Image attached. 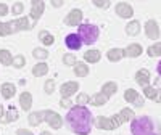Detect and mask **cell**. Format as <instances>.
Wrapping results in <instances>:
<instances>
[{
	"instance_id": "cell-8",
	"label": "cell",
	"mask_w": 161,
	"mask_h": 135,
	"mask_svg": "<svg viewBox=\"0 0 161 135\" xmlns=\"http://www.w3.org/2000/svg\"><path fill=\"white\" fill-rule=\"evenodd\" d=\"M80 21H82V11L74 8L68 16H66V24L68 26H80Z\"/></svg>"
},
{
	"instance_id": "cell-21",
	"label": "cell",
	"mask_w": 161,
	"mask_h": 135,
	"mask_svg": "<svg viewBox=\"0 0 161 135\" xmlns=\"http://www.w3.org/2000/svg\"><path fill=\"white\" fill-rule=\"evenodd\" d=\"M47 73H48V66H47L45 63H39V64H36V66L32 68V74H34L36 77L45 76Z\"/></svg>"
},
{
	"instance_id": "cell-18",
	"label": "cell",
	"mask_w": 161,
	"mask_h": 135,
	"mask_svg": "<svg viewBox=\"0 0 161 135\" xmlns=\"http://www.w3.org/2000/svg\"><path fill=\"white\" fill-rule=\"evenodd\" d=\"M140 53H142V47L139 44H132V45L127 47V50L124 51V55H127L129 58H137Z\"/></svg>"
},
{
	"instance_id": "cell-9",
	"label": "cell",
	"mask_w": 161,
	"mask_h": 135,
	"mask_svg": "<svg viewBox=\"0 0 161 135\" xmlns=\"http://www.w3.org/2000/svg\"><path fill=\"white\" fill-rule=\"evenodd\" d=\"M116 13H118V16H121V18H130L132 13H134V8L129 3H126V2H121V3L116 5Z\"/></svg>"
},
{
	"instance_id": "cell-42",
	"label": "cell",
	"mask_w": 161,
	"mask_h": 135,
	"mask_svg": "<svg viewBox=\"0 0 161 135\" xmlns=\"http://www.w3.org/2000/svg\"><path fill=\"white\" fill-rule=\"evenodd\" d=\"M16 135H32V132L26 130V129H19V130L16 132Z\"/></svg>"
},
{
	"instance_id": "cell-37",
	"label": "cell",
	"mask_w": 161,
	"mask_h": 135,
	"mask_svg": "<svg viewBox=\"0 0 161 135\" xmlns=\"http://www.w3.org/2000/svg\"><path fill=\"white\" fill-rule=\"evenodd\" d=\"M89 97L86 95V93H80V95L77 97V103H79V106H82V105H86V103H89Z\"/></svg>"
},
{
	"instance_id": "cell-24",
	"label": "cell",
	"mask_w": 161,
	"mask_h": 135,
	"mask_svg": "<svg viewBox=\"0 0 161 135\" xmlns=\"http://www.w3.org/2000/svg\"><path fill=\"white\" fill-rule=\"evenodd\" d=\"M123 57H124V50H121V48H111L108 51V60L110 61H119Z\"/></svg>"
},
{
	"instance_id": "cell-27",
	"label": "cell",
	"mask_w": 161,
	"mask_h": 135,
	"mask_svg": "<svg viewBox=\"0 0 161 135\" xmlns=\"http://www.w3.org/2000/svg\"><path fill=\"white\" fill-rule=\"evenodd\" d=\"M74 74L79 76V77H84L89 74V69H87V66L84 63H76L74 64Z\"/></svg>"
},
{
	"instance_id": "cell-45",
	"label": "cell",
	"mask_w": 161,
	"mask_h": 135,
	"mask_svg": "<svg viewBox=\"0 0 161 135\" xmlns=\"http://www.w3.org/2000/svg\"><path fill=\"white\" fill-rule=\"evenodd\" d=\"M158 73L161 74V61H159V64H158Z\"/></svg>"
},
{
	"instance_id": "cell-41",
	"label": "cell",
	"mask_w": 161,
	"mask_h": 135,
	"mask_svg": "<svg viewBox=\"0 0 161 135\" xmlns=\"http://www.w3.org/2000/svg\"><path fill=\"white\" fill-rule=\"evenodd\" d=\"M60 105H61L63 108H71V100H69V98H63V100L60 101Z\"/></svg>"
},
{
	"instance_id": "cell-31",
	"label": "cell",
	"mask_w": 161,
	"mask_h": 135,
	"mask_svg": "<svg viewBox=\"0 0 161 135\" xmlns=\"http://www.w3.org/2000/svg\"><path fill=\"white\" fill-rule=\"evenodd\" d=\"M40 40L44 42V45H52L53 44V35L48 34L47 31H44V32H40Z\"/></svg>"
},
{
	"instance_id": "cell-35",
	"label": "cell",
	"mask_w": 161,
	"mask_h": 135,
	"mask_svg": "<svg viewBox=\"0 0 161 135\" xmlns=\"http://www.w3.org/2000/svg\"><path fill=\"white\" fill-rule=\"evenodd\" d=\"M45 93H53V90H55V80H47L45 82V87H44Z\"/></svg>"
},
{
	"instance_id": "cell-26",
	"label": "cell",
	"mask_w": 161,
	"mask_h": 135,
	"mask_svg": "<svg viewBox=\"0 0 161 135\" xmlns=\"http://www.w3.org/2000/svg\"><path fill=\"white\" fill-rule=\"evenodd\" d=\"M106 100H108V98H106V97L103 95V93H95V95H93L89 101H90L93 106H102V105H105V103H106Z\"/></svg>"
},
{
	"instance_id": "cell-20",
	"label": "cell",
	"mask_w": 161,
	"mask_h": 135,
	"mask_svg": "<svg viewBox=\"0 0 161 135\" xmlns=\"http://www.w3.org/2000/svg\"><path fill=\"white\" fill-rule=\"evenodd\" d=\"M15 93H16V87L13 84H10V82L2 84V95H3V98H11Z\"/></svg>"
},
{
	"instance_id": "cell-14",
	"label": "cell",
	"mask_w": 161,
	"mask_h": 135,
	"mask_svg": "<svg viewBox=\"0 0 161 135\" xmlns=\"http://www.w3.org/2000/svg\"><path fill=\"white\" fill-rule=\"evenodd\" d=\"M13 31H26V29H31L32 28V23H29L28 18H21V19H16L13 21Z\"/></svg>"
},
{
	"instance_id": "cell-1",
	"label": "cell",
	"mask_w": 161,
	"mask_h": 135,
	"mask_svg": "<svg viewBox=\"0 0 161 135\" xmlns=\"http://www.w3.org/2000/svg\"><path fill=\"white\" fill-rule=\"evenodd\" d=\"M66 121L77 135H89L92 130V113L84 106H74L66 114Z\"/></svg>"
},
{
	"instance_id": "cell-5",
	"label": "cell",
	"mask_w": 161,
	"mask_h": 135,
	"mask_svg": "<svg viewBox=\"0 0 161 135\" xmlns=\"http://www.w3.org/2000/svg\"><path fill=\"white\" fill-rule=\"evenodd\" d=\"M95 126L102 130H113L116 129V124L113 122V119L111 117H105V116H98L95 119Z\"/></svg>"
},
{
	"instance_id": "cell-4",
	"label": "cell",
	"mask_w": 161,
	"mask_h": 135,
	"mask_svg": "<svg viewBox=\"0 0 161 135\" xmlns=\"http://www.w3.org/2000/svg\"><path fill=\"white\" fill-rule=\"evenodd\" d=\"M134 117V111L129 110V108H124L123 111H119V114H114L111 119H113V122L116 124V127H119L123 122H126V121H130Z\"/></svg>"
},
{
	"instance_id": "cell-3",
	"label": "cell",
	"mask_w": 161,
	"mask_h": 135,
	"mask_svg": "<svg viewBox=\"0 0 161 135\" xmlns=\"http://www.w3.org/2000/svg\"><path fill=\"white\" fill-rule=\"evenodd\" d=\"M77 35L80 39V42H84L87 45H92L98 39V28L93 26V24H80Z\"/></svg>"
},
{
	"instance_id": "cell-17",
	"label": "cell",
	"mask_w": 161,
	"mask_h": 135,
	"mask_svg": "<svg viewBox=\"0 0 161 135\" xmlns=\"http://www.w3.org/2000/svg\"><path fill=\"white\" fill-rule=\"evenodd\" d=\"M45 119V111H37V113H31L29 114V117H28V121H29V124L31 126H39L42 121Z\"/></svg>"
},
{
	"instance_id": "cell-28",
	"label": "cell",
	"mask_w": 161,
	"mask_h": 135,
	"mask_svg": "<svg viewBox=\"0 0 161 135\" xmlns=\"http://www.w3.org/2000/svg\"><path fill=\"white\" fill-rule=\"evenodd\" d=\"M147 53H148V57H161V42H158V44L148 47Z\"/></svg>"
},
{
	"instance_id": "cell-32",
	"label": "cell",
	"mask_w": 161,
	"mask_h": 135,
	"mask_svg": "<svg viewBox=\"0 0 161 135\" xmlns=\"http://www.w3.org/2000/svg\"><path fill=\"white\" fill-rule=\"evenodd\" d=\"M19 116H18V113H16V110H15V108H10V110H8V117L5 119V122H13V121H16Z\"/></svg>"
},
{
	"instance_id": "cell-6",
	"label": "cell",
	"mask_w": 161,
	"mask_h": 135,
	"mask_svg": "<svg viewBox=\"0 0 161 135\" xmlns=\"http://www.w3.org/2000/svg\"><path fill=\"white\" fill-rule=\"evenodd\" d=\"M45 121L48 122V126L53 127V129H60L61 127V117H60V114L53 113L50 110L45 111Z\"/></svg>"
},
{
	"instance_id": "cell-22",
	"label": "cell",
	"mask_w": 161,
	"mask_h": 135,
	"mask_svg": "<svg viewBox=\"0 0 161 135\" xmlns=\"http://www.w3.org/2000/svg\"><path fill=\"white\" fill-rule=\"evenodd\" d=\"M126 32L129 35H137L140 32V23L139 21H130L127 26H126Z\"/></svg>"
},
{
	"instance_id": "cell-16",
	"label": "cell",
	"mask_w": 161,
	"mask_h": 135,
	"mask_svg": "<svg viewBox=\"0 0 161 135\" xmlns=\"http://www.w3.org/2000/svg\"><path fill=\"white\" fill-rule=\"evenodd\" d=\"M19 103H21V108H23L24 111H29V110H31V106H32V97H31V93H29V92L21 93Z\"/></svg>"
},
{
	"instance_id": "cell-29",
	"label": "cell",
	"mask_w": 161,
	"mask_h": 135,
	"mask_svg": "<svg viewBox=\"0 0 161 135\" xmlns=\"http://www.w3.org/2000/svg\"><path fill=\"white\" fill-rule=\"evenodd\" d=\"M13 32L11 23H0V35H10Z\"/></svg>"
},
{
	"instance_id": "cell-30",
	"label": "cell",
	"mask_w": 161,
	"mask_h": 135,
	"mask_svg": "<svg viewBox=\"0 0 161 135\" xmlns=\"http://www.w3.org/2000/svg\"><path fill=\"white\" fill-rule=\"evenodd\" d=\"M32 55H34V58H37V60H45V58L48 57V51L44 50V48H34Z\"/></svg>"
},
{
	"instance_id": "cell-38",
	"label": "cell",
	"mask_w": 161,
	"mask_h": 135,
	"mask_svg": "<svg viewBox=\"0 0 161 135\" xmlns=\"http://www.w3.org/2000/svg\"><path fill=\"white\" fill-rule=\"evenodd\" d=\"M93 5L98 7V8H106V7L110 5V2H108V0H95V2H93Z\"/></svg>"
},
{
	"instance_id": "cell-2",
	"label": "cell",
	"mask_w": 161,
	"mask_h": 135,
	"mask_svg": "<svg viewBox=\"0 0 161 135\" xmlns=\"http://www.w3.org/2000/svg\"><path fill=\"white\" fill-rule=\"evenodd\" d=\"M130 132L132 135H158L153 127V121L147 116H140L132 121L130 124Z\"/></svg>"
},
{
	"instance_id": "cell-39",
	"label": "cell",
	"mask_w": 161,
	"mask_h": 135,
	"mask_svg": "<svg viewBox=\"0 0 161 135\" xmlns=\"http://www.w3.org/2000/svg\"><path fill=\"white\" fill-rule=\"evenodd\" d=\"M13 15H19V13L23 11V3L21 2H18V3H15V5H13Z\"/></svg>"
},
{
	"instance_id": "cell-10",
	"label": "cell",
	"mask_w": 161,
	"mask_h": 135,
	"mask_svg": "<svg viewBox=\"0 0 161 135\" xmlns=\"http://www.w3.org/2000/svg\"><path fill=\"white\" fill-rule=\"evenodd\" d=\"M77 87H79V84H77V82H64V84L61 85L60 92H61V95H63L64 98H68V97H71V95H73V93H76V92H77Z\"/></svg>"
},
{
	"instance_id": "cell-44",
	"label": "cell",
	"mask_w": 161,
	"mask_h": 135,
	"mask_svg": "<svg viewBox=\"0 0 161 135\" xmlns=\"http://www.w3.org/2000/svg\"><path fill=\"white\" fill-rule=\"evenodd\" d=\"M0 119L3 121V108H2V106H0Z\"/></svg>"
},
{
	"instance_id": "cell-12",
	"label": "cell",
	"mask_w": 161,
	"mask_h": 135,
	"mask_svg": "<svg viewBox=\"0 0 161 135\" xmlns=\"http://www.w3.org/2000/svg\"><path fill=\"white\" fill-rule=\"evenodd\" d=\"M64 44H66V47L68 48H71V50H77V48H80V39H79V35L77 34H69L68 37L64 39Z\"/></svg>"
},
{
	"instance_id": "cell-19",
	"label": "cell",
	"mask_w": 161,
	"mask_h": 135,
	"mask_svg": "<svg viewBox=\"0 0 161 135\" xmlns=\"http://www.w3.org/2000/svg\"><path fill=\"white\" fill-rule=\"evenodd\" d=\"M116 90H118V84H116V82H106V84L103 85V89H102V93H103L106 98H108V97L114 95Z\"/></svg>"
},
{
	"instance_id": "cell-34",
	"label": "cell",
	"mask_w": 161,
	"mask_h": 135,
	"mask_svg": "<svg viewBox=\"0 0 161 135\" xmlns=\"http://www.w3.org/2000/svg\"><path fill=\"white\" fill-rule=\"evenodd\" d=\"M13 64H15V68H23L26 64V60L23 55H18L16 58H13Z\"/></svg>"
},
{
	"instance_id": "cell-43",
	"label": "cell",
	"mask_w": 161,
	"mask_h": 135,
	"mask_svg": "<svg viewBox=\"0 0 161 135\" xmlns=\"http://www.w3.org/2000/svg\"><path fill=\"white\" fill-rule=\"evenodd\" d=\"M63 3L64 2H61V0H53V2H52L53 7H63Z\"/></svg>"
},
{
	"instance_id": "cell-36",
	"label": "cell",
	"mask_w": 161,
	"mask_h": 135,
	"mask_svg": "<svg viewBox=\"0 0 161 135\" xmlns=\"http://www.w3.org/2000/svg\"><path fill=\"white\" fill-rule=\"evenodd\" d=\"M63 61H64V64L73 66V64H76V57L74 55H64L63 57Z\"/></svg>"
},
{
	"instance_id": "cell-25",
	"label": "cell",
	"mask_w": 161,
	"mask_h": 135,
	"mask_svg": "<svg viewBox=\"0 0 161 135\" xmlns=\"http://www.w3.org/2000/svg\"><path fill=\"white\" fill-rule=\"evenodd\" d=\"M0 63L3 66H10L13 64V57L8 50H0Z\"/></svg>"
},
{
	"instance_id": "cell-13",
	"label": "cell",
	"mask_w": 161,
	"mask_h": 135,
	"mask_svg": "<svg viewBox=\"0 0 161 135\" xmlns=\"http://www.w3.org/2000/svg\"><path fill=\"white\" fill-rule=\"evenodd\" d=\"M145 32H147V35H148L150 39H158V35H159L158 24L155 21H148L145 24Z\"/></svg>"
},
{
	"instance_id": "cell-40",
	"label": "cell",
	"mask_w": 161,
	"mask_h": 135,
	"mask_svg": "<svg viewBox=\"0 0 161 135\" xmlns=\"http://www.w3.org/2000/svg\"><path fill=\"white\" fill-rule=\"evenodd\" d=\"M8 13V7L5 3H0V16H5Z\"/></svg>"
},
{
	"instance_id": "cell-7",
	"label": "cell",
	"mask_w": 161,
	"mask_h": 135,
	"mask_svg": "<svg viewBox=\"0 0 161 135\" xmlns=\"http://www.w3.org/2000/svg\"><path fill=\"white\" fill-rule=\"evenodd\" d=\"M44 8H45V3L42 2V0H34V2L31 3V16H32L34 21L42 16Z\"/></svg>"
},
{
	"instance_id": "cell-47",
	"label": "cell",
	"mask_w": 161,
	"mask_h": 135,
	"mask_svg": "<svg viewBox=\"0 0 161 135\" xmlns=\"http://www.w3.org/2000/svg\"><path fill=\"white\" fill-rule=\"evenodd\" d=\"M40 135H52V133H50V132H42Z\"/></svg>"
},
{
	"instance_id": "cell-15",
	"label": "cell",
	"mask_w": 161,
	"mask_h": 135,
	"mask_svg": "<svg viewBox=\"0 0 161 135\" xmlns=\"http://www.w3.org/2000/svg\"><path fill=\"white\" fill-rule=\"evenodd\" d=\"M136 80H137L139 85H142L145 89L147 85H148V82H150V73L147 71V69H140L137 73V76H136Z\"/></svg>"
},
{
	"instance_id": "cell-11",
	"label": "cell",
	"mask_w": 161,
	"mask_h": 135,
	"mask_svg": "<svg viewBox=\"0 0 161 135\" xmlns=\"http://www.w3.org/2000/svg\"><path fill=\"white\" fill-rule=\"evenodd\" d=\"M124 98H126V101L134 103L136 106H142V105H143V100L139 97V93H137L136 90H132V89L126 90V93H124Z\"/></svg>"
},
{
	"instance_id": "cell-46",
	"label": "cell",
	"mask_w": 161,
	"mask_h": 135,
	"mask_svg": "<svg viewBox=\"0 0 161 135\" xmlns=\"http://www.w3.org/2000/svg\"><path fill=\"white\" fill-rule=\"evenodd\" d=\"M156 100H158V101H161V92L158 93V98H156Z\"/></svg>"
},
{
	"instance_id": "cell-23",
	"label": "cell",
	"mask_w": 161,
	"mask_h": 135,
	"mask_svg": "<svg viewBox=\"0 0 161 135\" xmlns=\"http://www.w3.org/2000/svg\"><path fill=\"white\" fill-rule=\"evenodd\" d=\"M84 60H87L89 63H97L100 61V51L98 50H89L84 53Z\"/></svg>"
},
{
	"instance_id": "cell-33",
	"label": "cell",
	"mask_w": 161,
	"mask_h": 135,
	"mask_svg": "<svg viewBox=\"0 0 161 135\" xmlns=\"http://www.w3.org/2000/svg\"><path fill=\"white\" fill-rule=\"evenodd\" d=\"M145 97L152 98V100H156L158 98V90H155L152 87H145Z\"/></svg>"
}]
</instances>
